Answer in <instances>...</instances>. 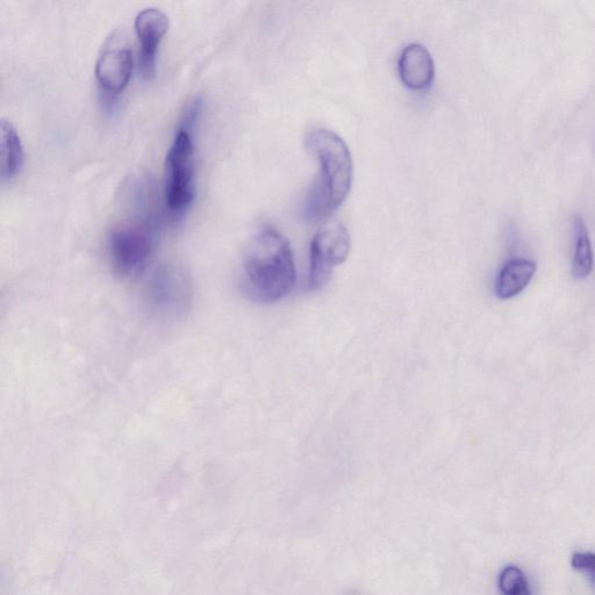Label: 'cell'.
Wrapping results in <instances>:
<instances>
[{
	"label": "cell",
	"mask_w": 595,
	"mask_h": 595,
	"mask_svg": "<svg viewBox=\"0 0 595 595\" xmlns=\"http://www.w3.org/2000/svg\"><path fill=\"white\" fill-rule=\"evenodd\" d=\"M398 70L401 82L413 91H422L430 88L435 77V63L429 50L412 43L401 53Z\"/></svg>",
	"instance_id": "obj_9"
},
{
	"label": "cell",
	"mask_w": 595,
	"mask_h": 595,
	"mask_svg": "<svg viewBox=\"0 0 595 595\" xmlns=\"http://www.w3.org/2000/svg\"><path fill=\"white\" fill-rule=\"evenodd\" d=\"M195 149L189 129H178L166 159L164 197L171 212L181 213L195 198Z\"/></svg>",
	"instance_id": "obj_4"
},
{
	"label": "cell",
	"mask_w": 595,
	"mask_h": 595,
	"mask_svg": "<svg viewBox=\"0 0 595 595\" xmlns=\"http://www.w3.org/2000/svg\"><path fill=\"white\" fill-rule=\"evenodd\" d=\"M159 242V224L152 214L119 222L107 236V250L114 271L134 277L147 268Z\"/></svg>",
	"instance_id": "obj_3"
},
{
	"label": "cell",
	"mask_w": 595,
	"mask_h": 595,
	"mask_svg": "<svg viewBox=\"0 0 595 595\" xmlns=\"http://www.w3.org/2000/svg\"><path fill=\"white\" fill-rule=\"evenodd\" d=\"M575 228V253L572 260V275L577 281H582L591 275L593 270L592 243L583 218L576 217L573 221Z\"/></svg>",
	"instance_id": "obj_12"
},
{
	"label": "cell",
	"mask_w": 595,
	"mask_h": 595,
	"mask_svg": "<svg viewBox=\"0 0 595 595\" xmlns=\"http://www.w3.org/2000/svg\"><path fill=\"white\" fill-rule=\"evenodd\" d=\"M498 585L503 595H532L525 573L518 566H507L501 571Z\"/></svg>",
	"instance_id": "obj_13"
},
{
	"label": "cell",
	"mask_w": 595,
	"mask_h": 595,
	"mask_svg": "<svg viewBox=\"0 0 595 595\" xmlns=\"http://www.w3.org/2000/svg\"><path fill=\"white\" fill-rule=\"evenodd\" d=\"M572 568L585 573L595 585V555L592 553H577L572 556Z\"/></svg>",
	"instance_id": "obj_14"
},
{
	"label": "cell",
	"mask_w": 595,
	"mask_h": 595,
	"mask_svg": "<svg viewBox=\"0 0 595 595\" xmlns=\"http://www.w3.org/2000/svg\"><path fill=\"white\" fill-rule=\"evenodd\" d=\"M351 248L350 234L340 221L322 225L311 243L310 289L318 291L329 282L333 271L347 260Z\"/></svg>",
	"instance_id": "obj_5"
},
{
	"label": "cell",
	"mask_w": 595,
	"mask_h": 595,
	"mask_svg": "<svg viewBox=\"0 0 595 595\" xmlns=\"http://www.w3.org/2000/svg\"><path fill=\"white\" fill-rule=\"evenodd\" d=\"M168 28L167 14L156 7L142 10L135 18V32L141 43L140 70L146 80H152L156 74L157 49Z\"/></svg>",
	"instance_id": "obj_8"
},
{
	"label": "cell",
	"mask_w": 595,
	"mask_h": 595,
	"mask_svg": "<svg viewBox=\"0 0 595 595\" xmlns=\"http://www.w3.org/2000/svg\"><path fill=\"white\" fill-rule=\"evenodd\" d=\"M132 71L133 53L124 33H111L100 50L96 64L100 88L109 95H119L126 88Z\"/></svg>",
	"instance_id": "obj_7"
},
{
	"label": "cell",
	"mask_w": 595,
	"mask_h": 595,
	"mask_svg": "<svg viewBox=\"0 0 595 595\" xmlns=\"http://www.w3.org/2000/svg\"><path fill=\"white\" fill-rule=\"evenodd\" d=\"M145 296L150 310L178 317L189 310L193 297L192 283L183 270L166 265L149 276Z\"/></svg>",
	"instance_id": "obj_6"
},
{
	"label": "cell",
	"mask_w": 595,
	"mask_h": 595,
	"mask_svg": "<svg viewBox=\"0 0 595 595\" xmlns=\"http://www.w3.org/2000/svg\"><path fill=\"white\" fill-rule=\"evenodd\" d=\"M350 595H357V594H350Z\"/></svg>",
	"instance_id": "obj_15"
},
{
	"label": "cell",
	"mask_w": 595,
	"mask_h": 595,
	"mask_svg": "<svg viewBox=\"0 0 595 595\" xmlns=\"http://www.w3.org/2000/svg\"><path fill=\"white\" fill-rule=\"evenodd\" d=\"M536 272V263L515 258L500 270L496 281V295L503 300L519 296L527 288Z\"/></svg>",
	"instance_id": "obj_10"
},
{
	"label": "cell",
	"mask_w": 595,
	"mask_h": 595,
	"mask_svg": "<svg viewBox=\"0 0 595 595\" xmlns=\"http://www.w3.org/2000/svg\"><path fill=\"white\" fill-rule=\"evenodd\" d=\"M296 281L289 240L272 228L257 233L243 260L242 288L247 297L256 303L274 304L290 295Z\"/></svg>",
	"instance_id": "obj_2"
},
{
	"label": "cell",
	"mask_w": 595,
	"mask_h": 595,
	"mask_svg": "<svg viewBox=\"0 0 595 595\" xmlns=\"http://www.w3.org/2000/svg\"><path fill=\"white\" fill-rule=\"evenodd\" d=\"M305 146L319 163V174L303 205L307 220H325L346 202L353 183L354 166L347 143L333 131L312 129Z\"/></svg>",
	"instance_id": "obj_1"
},
{
	"label": "cell",
	"mask_w": 595,
	"mask_h": 595,
	"mask_svg": "<svg viewBox=\"0 0 595 595\" xmlns=\"http://www.w3.org/2000/svg\"><path fill=\"white\" fill-rule=\"evenodd\" d=\"M0 148H2L0 177L3 182L11 181L23 167L24 147L17 129L5 119L0 125Z\"/></svg>",
	"instance_id": "obj_11"
}]
</instances>
